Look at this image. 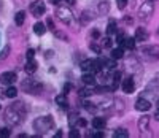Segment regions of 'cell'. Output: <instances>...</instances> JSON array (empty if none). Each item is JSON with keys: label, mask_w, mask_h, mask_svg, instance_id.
Masks as SVG:
<instances>
[{"label": "cell", "mask_w": 159, "mask_h": 138, "mask_svg": "<svg viewBox=\"0 0 159 138\" xmlns=\"http://www.w3.org/2000/svg\"><path fill=\"white\" fill-rule=\"evenodd\" d=\"M34 32H35L37 35H43V33L46 32V25H45L43 22H35V25H34Z\"/></svg>", "instance_id": "ffe728a7"}, {"label": "cell", "mask_w": 159, "mask_h": 138, "mask_svg": "<svg viewBox=\"0 0 159 138\" xmlns=\"http://www.w3.org/2000/svg\"><path fill=\"white\" fill-rule=\"evenodd\" d=\"M2 5H3V3H2V0H0V8H2Z\"/></svg>", "instance_id": "7dc6e473"}, {"label": "cell", "mask_w": 159, "mask_h": 138, "mask_svg": "<svg viewBox=\"0 0 159 138\" xmlns=\"http://www.w3.org/2000/svg\"><path fill=\"white\" fill-rule=\"evenodd\" d=\"M24 116H25V108H24L22 102H16L5 109V121L10 126H18V124H21Z\"/></svg>", "instance_id": "6da1fadb"}, {"label": "cell", "mask_w": 159, "mask_h": 138, "mask_svg": "<svg viewBox=\"0 0 159 138\" xmlns=\"http://www.w3.org/2000/svg\"><path fill=\"white\" fill-rule=\"evenodd\" d=\"M113 136H115V138H127V136H129V132H127L126 129H118V130H115Z\"/></svg>", "instance_id": "cb8c5ba5"}, {"label": "cell", "mask_w": 159, "mask_h": 138, "mask_svg": "<svg viewBox=\"0 0 159 138\" xmlns=\"http://www.w3.org/2000/svg\"><path fill=\"white\" fill-rule=\"evenodd\" d=\"M46 27H48L49 30H56V25H54V21H52L51 18H48V19H46Z\"/></svg>", "instance_id": "f546056e"}, {"label": "cell", "mask_w": 159, "mask_h": 138, "mask_svg": "<svg viewBox=\"0 0 159 138\" xmlns=\"http://www.w3.org/2000/svg\"><path fill=\"white\" fill-rule=\"evenodd\" d=\"M92 18H94V16H92V15H89V13L88 11H83V18H81V22L83 24H86L89 19H92Z\"/></svg>", "instance_id": "83f0119b"}, {"label": "cell", "mask_w": 159, "mask_h": 138, "mask_svg": "<svg viewBox=\"0 0 159 138\" xmlns=\"http://www.w3.org/2000/svg\"><path fill=\"white\" fill-rule=\"evenodd\" d=\"M89 48H91L92 51H94L96 54H100V51H102V49H100V46H99L97 43H91V45H89Z\"/></svg>", "instance_id": "4dcf8cb0"}, {"label": "cell", "mask_w": 159, "mask_h": 138, "mask_svg": "<svg viewBox=\"0 0 159 138\" xmlns=\"http://www.w3.org/2000/svg\"><path fill=\"white\" fill-rule=\"evenodd\" d=\"M0 136H3V138L10 136V130L8 129H0Z\"/></svg>", "instance_id": "8d00e7d4"}, {"label": "cell", "mask_w": 159, "mask_h": 138, "mask_svg": "<svg viewBox=\"0 0 159 138\" xmlns=\"http://www.w3.org/2000/svg\"><path fill=\"white\" fill-rule=\"evenodd\" d=\"M81 70L83 72H86V73H97V72H100L102 70V64H100V60L97 59V60H83L81 62Z\"/></svg>", "instance_id": "277c9868"}, {"label": "cell", "mask_w": 159, "mask_h": 138, "mask_svg": "<svg viewBox=\"0 0 159 138\" xmlns=\"http://www.w3.org/2000/svg\"><path fill=\"white\" fill-rule=\"evenodd\" d=\"M22 89L29 94H38L42 91V84L34 79H25V81H22Z\"/></svg>", "instance_id": "5b68a950"}, {"label": "cell", "mask_w": 159, "mask_h": 138, "mask_svg": "<svg viewBox=\"0 0 159 138\" xmlns=\"http://www.w3.org/2000/svg\"><path fill=\"white\" fill-rule=\"evenodd\" d=\"M70 89H72V84H65V86H64V94H67Z\"/></svg>", "instance_id": "7bdbcfd3"}, {"label": "cell", "mask_w": 159, "mask_h": 138, "mask_svg": "<svg viewBox=\"0 0 159 138\" xmlns=\"http://www.w3.org/2000/svg\"><path fill=\"white\" fill-rule=\"evenodd\" d=\"M25 21V11H18L16 13V16H15V22L16 25H22Z\"/></svg>", "instance_id": "7402d4cb"}, {"label": "cell", "mask_w": 159, "mask_h": 138, "mask_svg": "<svg viewBox=\"0 0 159 138\" xmlns=\"http://www.w3.org/2000/svg\"><path fill=\"white\" fill-rule=\"evenodd\" d=\"M150 108H151V103L147 99H139L135 102V109H139V111H148Z\"/></svg>", "instance_id": "8fae6325"}, {"label": "cell", "mask_w": 159, "mask_h": 138, "mask_svg": "<svg viewBox=\"0 0 159 138\" xmlns=\"http://www.w3.org/2000/svg\"><path fill=\"white\" fill-rule=\"evenodd\" d=\"M91 136H94V138H103V133L100 132V130H97V132H94Z\"/></svg>", "instance_id": "ab89813d"}, {"label": "cell", "mask_w": 159, "mask_h": 138, "mask_svg": "<svg viewBox=\"0 0 159 138\" xmlns=\"http://www.w3.org/2000/svg\"><path fill=\"white\" fill-rule=\"evenodd\" d=\"M81 79H83L84 84H88V86H94L96 84V78H94V75H92V73H84L81 76Z\"/></svg>", "instance_id": "2e32d148"}, {"label": "cell", "mask_w": 159, "mask_h": 138, "mask_svg": "<svg viewBox=\"0 0 159 138\" xmlns=\"http://www.w3.org/2000/svg\"><path fill=\"white\" fill-rule=\"evenodd\" d=\"M61 0H51V3H54V5H59Z\"/></svg>", "instance_id": "f6af8a7d"}, {"label": "cell", "mask_w": 159, "mask_h": 138, "mask_svg": "<svg viewBox=\"0 0 159 138\" xmlns=\"http://www.w3.org/2000/svg\"><path fill=\"white\" fill-rule=\"evenodd\" d=\"M135 40L137 41H147L148 40V32L145 30V29H142V27H140V29H137L135 30Z\"/></svg>", "instance_id": "9a60e30c"}, {"label": "cell", "mask_w": 159, "mask_h": 138, "mask_svg": "<svg viewBox=\"0 0 159 138\" xmlns=\"http://www.w3.org/2000/svg\"><path fill=\"white\" fill-rule=\"evenodd\" d=\"M30 13L35 16V18H40V16H43L45 15V11H46V7L45 3L42 2V0H35V2L30 3Z\"/></svg>", "instance_id": "8992f818"}, {"label": "cell", "mask_w": 159, "mask_h": 138, "mask_svg": "<svg viewBox=\"0 0 159 138\" xmlns=\"http://www.w3.org/2000/svg\"><path fill=\"white\" fill-rule=\"evenodd\" d=\"M54 33H56V37H59V38H62V40H67V35L62 33V32H59V30H54Z\"/></svg>", "instance_id": "f35d334b"}, {"label": "cell", "mask_w": 159, "mask_h": 138, "mask_svg": "<svg viewBox=\"0 0 159 138\" xmlns=\"http://www.w3.org/2000/svg\"><path fill=\"white\" fill-rule=\"evenodd\" d=\"M91 94H92V92H91L89 89H81V91H80V95H81V97H89Z\"/></svg>", "instance_id": "836d02e7"}, {"label": "cell", "mask_w": 159, "mask_h": 138, "mask_svg": "<svg viewBox=\"0 0 159 138\" xmlns=\"http://www.w3.org/2000/svg\"><path fill=\"white\" fill-rule=\"evenodd\" d=\"M123 56H124V49H123V46L111 49V59L118 60V59H123Z\"/></svg>", "instance_id": "e0dca14e"}, {"label": "cell", "mask_w": 159, "mask_h": 138, "mask_svg": "<svg viewBox=\"0 0 159 138\" xmlns=\"http://www.w3.org/2000/svg\"><path fill=\"white\" fill-rule=\"evenodd\" d=\"M76 124H78V126H80V127H84V126H86V121H84V119H81V118H80Z\"/></svg>", "instance_id": "b9f144b4"}, {"label": "cell", "mask_w": 159, "mask_h": 138, "mask_svg": "<svg viewBox=\"0 0 159 138\" xmlns=\"http://www.w3.org/2000/svg\"><path fill=\"white\" fill-rule=\"evenodd\" d=\"M34 56H35V51H34V49H27V54H25V57H27V60L34 59Z\"/></svg>", "instance_id": "d590c367"}, {"label": "cell", "mask_w": 159, "mask_h": 138, "mask_svg": "<svg viewBox=\"0 0 159 138\" xmlns=\"http://www.w3.org/2000/svg\"><path fill=\"white\" fill-rule=\"evenodd\" d=\"M154 118H156V119L159 121V109H157V113H156V116H154Z\"/></svg>", "instance_id": "bcb514c9"}, {"label": "cell", "mask_w": 159, "mask_h": 138, "mask_svg": "<svg viewBox=\"0 0 159 138\" xmlns=\"http://www.w3.org/2000/svg\"><path fill=\"white\" fill-rule=\"evenodd\" d=\"M5 95H7L8 99H15L16 95H18V89H16L15 86H10V87L5 91Z\"/></svg>", "instance_id": "603a6c76"}, {"label": "cell", "mask_w": 159, "mask_h": 138, "mask_svg": "<svg viewBox=\"0 0 159 138\" xmlns=\"http://www.w3.org/2000/svg\"><path fill=\"white\" fill-rule=\"evenodd\" d=\"M105 126H107L105 118H94V119H92V127H94L96 130H103Z\"/></svg>", "instance_id": "4fadbf2b"}, {"label": "cell", "mask_w": 159, "mask_h": 138, "mask_svg": "<svg viewBox=\"0 0 159 138\" xmlns=\"http://www.w3.org/2000/svg\"><path fill=\"white\" fill-rule=\"evenodd\" d=\"M84 108L88 109V111H96V106L92 105V103H89V102H86V103H84Z\"/></svg>", "instance_id": "e575fe53"}, {"label": "cell", "mask_w": 159, "mask_h": 138, "mask_svg": "<svg viewBox=\"0 0 159 138\" xmlns=\"http://www.w3.org/2000/svg\"><path fill=\"white\" fill-rule=\"evenodd\" d=\"M135 41H137V40H135V37H134V38L126 37V38H124V43H123V48H127V49H130V51H132V49L135 48Z\"/></svg>", "instance_id": "ac0fdd59"}, {"label": "cell", "mask_w": 159, "mask_h": 138, "mask_svg": "<svg viewBox=\"0 0 159 138\" xmlns=\"http://www.w3.org/2000/svg\"><path fill=\"white\" fill-rule=\"evenodd\" d=\"M107 33H108V35H113V33H116V22H115V21H110V22H108V27H107Z\"/></svg>", "instance_id": "d4e9b609"}, {"label": "cell", "mask_w": 159, "mask_h": 138, "mask_svg": "<svg viewBox=\"0 0 159 138\" xmlns=\"http://www.w3.org/2000/svg\"><path fill=\"white\" fill-rule=\"evenodd\" d=\"M127 3H129V0H116V5H118L119 10H124Z\"/></svg>", "instance_id": "f1b7e54d"}, {"label": "cell", "mask_w": 159, "mask_h": 138, "mask_svg": "<svg viewBox=\"0 0 159 138\" xmlns=\"http://www.w3.org/2000/svg\"><path fill=\"white\" fill-rule=\"evenodd\" d=\"M52 126H54V121H52L51 116H43V118H38V119L34 121V129H35L40 135H43V133H46L48 130H51Z\"/></svg>", "instance_id": "7a4b0ae2"}, {"label": "cell", "mask_w": 159, "mask_h": 138, "mask_svg": "<svg viewBox=\"0 0 159 138\" xmlns=\"http://www.w3.org/2000/svg\"><path fill=\"white\" fill-rule=\"evenodd\" d=\"M37 67H38V64H37L34 59H30V60L25 62L24 70H25V73H35V72H37Z\"/></svg>", "instance_id": "5bb4252c"}, {"label": "cell", "mask_w": 159, "mask_h": 138, "mask_svg": "<svg viewBox=\"0 0 159 138\" xmlns=\"http://www.w3.org/2000/svg\"><path fill=\"white\" fill-rule=\"evenodd\" d=\"M10 45H7L5 48H3V51H2V54H0V60H3V59H7L8 57V54H10Z\"/></svg>", "instance_id": "4316f807"}, {"label": "cell", "mask_w": 159, "mask_h": 138, "mask_svg": "<svg viewBox=\"0 0 159 138\" xmlns=\"http://www.w3.org/2000/svg\"><path fill=\"white\" fill-rule=\"evenodd\" d=\"M56 103H57L59 106H62V108H67V106H69V102H67V97H65V94L57 95V97H56Z\"/></svg>", "instance_id": "44dd1931"}, {"label": "cell", "mask_w": 159, "mask_h": 138, "mask_svg": "<svg viewBox=\"0 0 159 138\" xmlns=\"http://www.w3.org/2000/svg\"><path fill=\"white\" fill-rule=\"evenodd\" d=\"M102 45H103V48H111V40H110L108 37H107V38H103Z\"/></svg>", "instance_id": "d6a6232c"}, {"label": "cell", "mask_w": 159, "mask_h": 138, "mask_svg": "<svg viewBox=\"0 0 159 138\" xmlns=\"http://www.w3.org/2000/svg\"><path fill=\"white\" fill-rule=\"evenodd\" d=\"M119 79H121V73L116 72V73L113 75V89H116V87H118V84H119Z\"/></svg>", "instance_id": "484cf974"}, {"label": "cell", "mask_w": 159, "mask_h": 138, "mask_svg": "<svg viewBox=\"0 0 159 138\" xmlns=\"http://www.w3.org/2000/svg\"><path fill=\"white\" fill-rule=\"evenodd\" d=\"M157 109H159V100H157Z\"/></svg>", "instance_id": "c3c4849f"}, {"label": "cell", "mask_w": 159, "mask_h": 138, "mask_svg": "<svg viewBox=\"0 0 159 138\" xmlns=\"http://www.w3.org/2000/svg\"><path fill=\"white\" fill-rule=\"evenodd\" d=\"M15 81H16V73L15 72H5V73L0 75V82H2V84L11 86Z\"/></svg>", "instance_id": "9c48e42d"}, {"label": "cell", "mask_w": 159, "mask_h": 138, "mask_svg": "<svg viewBox=\"0 0 159 138\" xmlns=\"http://www.w3.org/2000/svg\"><path fill=\"white\" fill-rule=\"evenodd\" d=\"M148 60H157L159 59V46H145L140 51Z\"/></svg>", "instance_id": "52a82bcc"}, {"label": "cell", "mask_w": 159, "mask_h": 138, "mask_svg": "<svg viewBox=\"0 0 159 138\" xmlns=\"http://www.w3.org/2000/svg\"><path fill=\"white\" fill-rule=\"evenodd\" d=\"M91 35H92V38H99V37H100V32H99L97 29H94V30L91 32Z\"/></svg>", "instance_id": "60d3db41"}, {"label": "cell", "mask_w": 159, "mask_h": 138, "mask_svg": "<svg viewBox=\"0 0 159 138\" xmlns=\"http://www.w3.org/2000/svg\"><path fill=\"white\" fill-rule=\"evenodd\" d=\"M56 15L59 16V19L64 22V24H70L72 22V11H70V8L69 7H59L57 8V11H56Z\"/></svg>", "instance_id": "ba28073f"}, {"label": "cell", "mask_w": 159, "mask_h": 138, "mask_svg": "<svg viewBox=\"0 0 159 138\" xmlns=\"http://www.w3.org/2000/svg\"><path fill=\"white\" fill-rule=\"evenodd\" d=\"M153 11H154V2L153 0H148V2L142 3V7L139 8V18L142 21H148L153 16Z\"/></svg>", "instance_id": "3957f363"}, {"label": "cell", "mask_w": 159, "mask_h": 138, "mask_svg": "<svg viewBox=\"0 0 159 138\" xmlns=\"http://www.w3.org/2000/svg\"><path fill=\"white\" fill-rule=\"evenodd\" d=\"M137 126H139L140 132H147L150 129V116H142L137 122Z\"/></svg>", "instance_id": "7c38bea8"}, {"label": "cell", "mask_w": 159, "mask_h": 138, "mask_svg": "<svg viewBox=\"0 0 159 138\" xmlns=\"http://www.w3.org/2000/svg\"><path fill=\"white\" fill-rule=\"evenodd\" d=\"M124 38H126V37H124L123 33H118V37H116V43H118L119 46H123V43H124Z\"/></svg>", "instance_id": "1f68e13d"}, {"label": "cell", "mask_w": 159, "mask_h": 138, "mask_svg": "<svg viewBox=\"0 0 159 138\" xmlns=\"http://www.w3.org/2000/svg\"><path fill=\"white\" fill-rule=\"evenodd\" d=\"M153 2H156V0H153Z\"/></svg>", "instance_id": "681fc988"}, {"label": "cell", "mask_w": 159, "mask_h": 138, "mask_svg": "<svg viewBox=\"0 0 159 138\" xmlns=\"http://www.w3.org/2000/svg\"><path fill=\"white\" fill-rule=\"evenodd\" d=\"M121 87H123V92H126V94H132V92H134L135 82H134V79H132V76H127L126 79H123Z\"/></svg>", "instance_id": "30bf717a"}, {"label": "cell", "mask_w": 159, "mask_h": 138, "mask_svg": "<svg viewBox=\"0 0 159 138\" xmlns=\"http://www.w3.org/2000/svg\"><path fill=\"white\" fill-rule=\"evenodd\" d=\"M64 2L67 3V5H70V7H73V5L76 3V0H64Z\"/></svg>", "instance_id": "ee69618b"}, {"label": "cell", "mask_w": 159, "mask_h": 138, "mask_svg": "<svg viewBox=\"0 0 159 138\" xmlns=\"http://www.w3.org/2000/svg\"><path fill=\"white\" fill-rule=\"evenodd\" d=\"M108 11H110V3L105 0V2H100L99 3V13L102 16H105V15H108Z\"/></svg>", "instance_id": "d6986e66"}, {"label": "cell", "mask_w": 159, "mask_h": 138, "mask_svg": "<svg viewBox=\"0 0 159 138\" xmlns=\"http://www.w3.org/2000/svg\"><path fill=\"white\" fill-rule=\"evenodd\" d=\"M69 136H70V138H78V136H80V132H78V130H70Z\"/></svg>", "instance_id": "74e56055"}]
</instances>
